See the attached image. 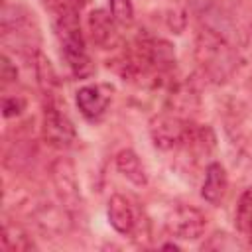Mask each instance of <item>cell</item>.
Returning a JSON list of instances; mask_svg holds the SVG:
<instances>
[{"instance_id":"obj_13","label":"cell","mask_w":252,"mask_h":252,"mask_svg":"<svg viewBox=\"0 0 252 252\" xmlns=\"http://www.w3.org/2000/svg\"><path fill=\"white\" fill-rule=\"evenodd\" d=\"M33 67H35V77H37V83H39L41 91L45 93L47 98H53V89L59 85V81H57V73H55L51 61L41 51H35Z\"/></svg>"},{"instance_id":"obj_11","label":"cell","mask_w":252,"mask_h":252,"mask_svg":"<svg viewBox=\"0 0 252 252\" xmlns=\"http://www.w3.org/2000/svg\"><path fill=\"white\" fill-rule=\"evenodd\" d=\"M116 169L120 171L122 177H126L130 183L138 185V187H144L148 185V171L142 163V159L138 158V154L130 148L126 150H120L116 154Z\"/></svg>"},{"instance_id":"obj_10","label":"cell","mask_w":252,"mask_h":252,"mask_svg":"<svg viewBox=\"0 0 252 252\" xmlns=\"http://www.w3.org/2000/svg\"><path fill=\"white\" fill-rule=\"evenodd\" d=\"M226 189H228L226 169L219 161H211L205 169V179L201 185V197L211 205H219L224 199Z\"/></svg>"},{"instance_id":"obj_6","label":"cell","mask_w":252,"mask_h":252,"mask_svg":"<svg viewBox=\"0 0 252 252\" xmlns=\"http://www.w3.org/2000/svg\"><path fill=\"white\" fill-rule=\"evenodd\" d=\"M59 41H61V51H63V59L67 63V67L71 69V73L79 79H85L93 73V65H91V57L87 53L85 47V39L81 30H71V32H61L57 33Z\"/></svg>"},{"instance_id":"obj_12","label":"cell","mask_w":252,"mask_h":252,"mask_svg":"<svg viewBox=\"0 0 252 252\" xmlns=\"http://www.w3.org/2000/svg\"><path fill=\"white\" fill-rule=\"evenodd\" d=\"M0 240L4 252H28L35 248L30 234L20 224H12V222H4Z\"/></svg>"},{"instance_id":"obj_7","label":"cell","mask_w":252,"mask_h":252,"mask_svg":"<svg viewBox=\"0 0 252 252\" xmlns=\"http://www.w3.org/2000/svg\"><path fill=\"white\" fill-rule=\"evenodd\" d=\"M110 93H112V89L108 85H102V83L81 87L77 91V96H75L79 112L89 120L100 118L110 104V96H112Z\"/></svg>"},{"instance_id":"obj_2","label":"cell","mask_w":252,"mask_h":252,"mask_svg":"<svg viewBox=\"0 0 252 252\" xmlns=\"http://www.w3.org/2000/svg\"><path fill=\"white\" fill-rule=\"evenodd\" d=\"M195 126L181 114L161 112L150 120V138L158 150H185L193 136Z\"/></svg>"},{"instance_id":"obj_9","label":"cell","mask_w":252,"mask_h":252,"mask_svg":"<svg viewBox=\"0 0 252 252\" xmlns=\"http://www.w3.org/2000/svg\"><path fill=\"white\" fill-rule=\"evenodd\" d=\"M106 215H108V222L110 226L120 232V234H132L138 220H136V211L132 207V203L120 195V193H114L110 199H108V207H106Z\"/></svg>"},{"instance_id":"obj_1","label":"cell","mask_w":252,"mask_h":252,"mask_svg":"<svg viewBox=\"0 0 252 252\" xmlns=\"http://www.w3.org/2000/svg\"><path fill=\"white\" fill-rule=\"evenodd\" d=\"M195 59L203 71V75L213 83L228 81L238 69V51L230 43V39L220 33L209 30L207 26L197 32L195 39Z\"/></svg>"},{"instance_id":"obj_15","label":"cell","mask_w":252,"mask_h":252,"mask_svg":"<svg viewBox=\"0 0 252 252\" xmlns=\"http://www.w3.org/2000/svg\"><path fill=\"white\" fill-rule=\"evenodd\" d=\"M85 4H87V0H45V8L51 12L53 18L81 14Z\"/></svg>"},{"instance_id":"obj_8","label":"cell","mask_w":252,"mask_h":252,"mask_svg":"<svg viewBox=\"0 0 252 252\" xmlns=\"http://www.w3.org/2000/svg\"><path fill=\"white\" fill-rule=\"evenodd\" d=\"M116 20L110 14V10H102L96 8L89 14L87 18V26H89V33L91 39L96 47L102 49H110L116 41H118V30H116Z\"/></svg>"},{"instance_id":"obj_17","label":"cell","mask_w":252,"mask_h":252,"mask_svg":"<svg viewBox=\"0 0 252 252\" xmlns=\"http://www.w3.org/2000/svg\"><path fill=\"white\" fill-rule=\"evenodd\" d=\"M24 108H26V100L22 96H4L2 98V114H4V118L20 116Z\"/></svg>"},{"instance_id":"obj_4","label":"cell","mask_w":252,"mask_h":252,"mask_svg":"<svg viewBox=\"0 0 252 252\" xmlns=\"http://www.w3.org/2000/svg\"><path fill=\"white\" fill-rule=\"evenodd\" d=\"M43 138L53 148H69L77 140V130L67 112L59 106L55 98H47L45 110H43V126H41Z\"/></svg>"},{"instance_id":"obj_14","label":"cell","mask_w":252,"mask_h":252,"mask_svg":"<svg viewBox=\"0 0 252 252\" xmlns=\"http://www.w3.org/2000/svg\"><path fill=\"white\" fill-rule=\"evenodd\" d=\"M236 226L240 232L248 234L252 226V185L246 187L236 203Z\"/></svg>"},{"instance_id":"obj_3","label":"cell","mask_w":252,"mask_h":252,"mask_svg":"<svg viewBox=\"0 0 252 252\" xmlns=\"http://www.w3.org/2000/svg\"><path fill=\"white\" fill-rule=\"evenodd\" d=\"M49 177L61 201V207L67 209L69 215H77L83 209V195L75 163L69 158H55L49 165Z\"/></svg>"},{"instance_id":"obj_5","label":"cell","mask_w":252,"mask_h":252,"mask_svg":"<svg viewBox=\"0 0 252 252\" xmlns=\"http://www.w3.org/2000/svg\"><path fill=\"white\" fill-rule=\"evenodd\" d=\"M205 215L191 205H177L167 217V230L179 240H197L205 232Z\"/></svg>"},{"instance_id":"obj_18","label":"cell","mask_w":252,"mask_h":252,"mask_svg":"<svg viewBox=\"0 0 252 252\" xmlns=\"http://www.w3.org/2000/svg\"><path fill=\"white\" fill-rule=\"evenodd\" d=\"M16 77H18V69H16V65L10 61V57L4 53V55H2V63H0V79H2L4 85H8V83H14Z\"/></svg>"},{"instance_id":"obj_16","label":"cell","mask_w":252,"mask_h":252,"mask_svg":"<svg viewBox=\"0 0 252 252\" xmlns=\"http://www.w3.org/2000/svg\"><path fill=\"white\" fill-rule=\"evenodd\" d=\"M108 8L110 14L114 16V20L122 26L132 24L134 20V4L132 0H108Z\"/></svg>"}]
</instances>
